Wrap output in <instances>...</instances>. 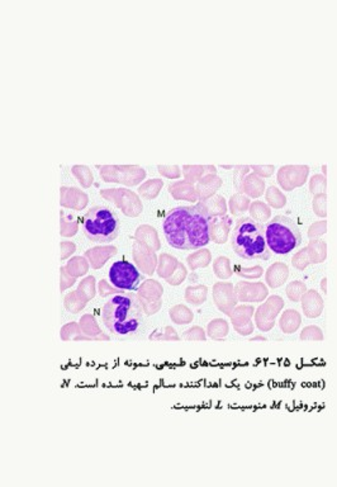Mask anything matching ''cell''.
Wrapping results in <instances>:
<instances>
[{
  "mask_svg": "<svg viewBox=\"0 0 337 487\" xmlns=\"http://www.w3.org/2000/svg\"><path fill=\"white\" fill-rule=\"evenodd\" d=\"M237 298L243 302H260L268 296V290L263 283L240 282L236 285Z\"/></svg>",
  "mask_w": 337,
  "mask_h": 487,
  "instance_id": "obj_9",
  "label": "cell"
},
{
  "mask_svg": "<svg viewBox=\"0 0 337 487\" xmlns=\"http://www.w3.org/2000/svg\"><path fill=\"white\" fill-rule=\"evenodd\" d=\"M83 230L95 243L113 241L120 234V220L113 211L106 206H96L85 213L81 220Z\"/></svg>",
  "mask_w": 337,
  "mask_h": 487,
  "instance_id": "obj_4",
  "label": "cell"
},
{
  "mask_svg": "<svg viewBox=\"0 0 337 487\" xmlns=\"http://www.w3.org/2000/svg\"><path fill=\"white\" fill-rule=\"evenodd\" d=\"M280 329L285 334H294L299 329V326L302 325V318L301 313L296 310H287L283 312L280 321Z\"/></svg>",
  "mask_w": 337,
  "mask_h": 487,
  "instance_id": "obj_13",
  "label": "cell"
},
{
  "mask_svg": "<svg viewBox=\"0 0 337 487\" xmlns=\"http://www.w3.org/2000/svg\"><path fill=\"white\" fill-rule=\"evenodd\" d=\"M101 318L115 335H134L143 324V311L138 298L132 293L117 295L101 309Z\"/></svg>",
  "mask_w": 337,
  "mask_h": 487,
  "instance_id": "obj_2",
  "label": "cell"
},
{
  "mask_svg": "<svg viewBox=\"0 0 337 487\" xmlns=\"http://www.w3.org/2000/svg\"><path fill=\"white\" fill-rule=\"evenodd\" d=\"M288 277H289V269L285 264H273L269 271H266V283L269 284L271 288H278L287 282Z\"/></svg>",
  "mask_w": 337,
  "mask_h": 487,
  "instance_id": "obj_12",
  "label": "cell"
},
{
  "mask_svg": "<svg viewBox=\"0 0 337 487\" xmlns=\"http://www.w3.org/2000/svg\"><path fill=\"white\" fill-rule=\"evenodd\" d=\"M302 310L307 318H317L324 311V298L316 290L306 292L302 297Z\"/></svg>",
  "mask_w": 337,
  "mask_h": 487,
  "instance_id": "obj_10",
  "label": "cell"
},
{
  "mask_svg": "<svg viewBox=\"0 0 337 487\" xmlns=\"http://www.w3.org/2000/svg\"><path fill=\"white\" fill-rule=\"evenodd\" d=\"M270 250L278 255H287L302 244V235L297 223L287 216L274 217L265 229Z\"/></svg>",
  "mask_w": 337,
  "mask_h": 487,
  "instance_id": "obj_5",
  "label": "cell"
},
{
  "mask_svg": "<svg viewBox=\"0 0 337 487\" xmlns=\"http://www.w3.org/2000/svg\"><path fill=\"white\" fill-rule=\"evenodd\" d=\"M293 267L298 271H303L310 264V255H308V249L304 248L302 250L298 251L297 254L292 259Z\"/></svg>",
  "mask_w": 337,
  "mask_h": 487,
  "instance_id": "obj_19",
  "label": "cell"
},
{
  "mask_svg": "<svg viewBox=\"0 0 337 487\" xmlns=\"http://www.w3.org/2000/svg\"><path fill=\"white\" fill-rule=\"evenodd\" d=\"M112 284L123 291H137L142 281V274L135 265L127 260L115 262L109 269Z\"/></svg>",
  "mask_w": 337,
  "mask_h": 487,
  "instance_id": "obj_6",
  "label": "cell"
},
{
  "mask_svg": "<svg viewBox=\"0 0 337 487\" xmlns=\"http://www.w3.org/2000/svg\"><path fill=\"white\" fill-rule=\"evenodd\" d=\"M306 292H307V285L301 281H294L287 287V296L293 302L301 301Z\"/></svg>",
  "mask_w": 337,
  "mask_h": 487,
  "instance_id": "obj_16",
  "label": "cell"
},
{
  "mask_svg": "<svg viewBox=\"0 0 337 487\" xmlns=\"http://www.w3.org/2000/svg\"><path fill=\"white\" fill-rule=\"evenodd\" d=\"M313 210H315L316 215H318V216H327V213H326V195L324 193H321V195L315 197Z\"/></svg>",
  "mask_w": 337,
  "mask_h": 487,
  "instance_id": "obj_22",
  "label": "cell"
},
{
  "mask_svg": "<svg viewBox=\"0 0 337 487\" xmlns=\"http://www.w3.org/2000/svg\"><path fill=\"white\" fill-rule=\"evenodd\" d=\"M302 340H312V341H322L324 340V332L318 327L317 325H310L304 327L301 332Z\"/></svg>",
  "mask_w": 337,
  "mask_h": 487,
  "instance_id": "obj_17",
  "label": "cell"
},
{
  "mask_svg": "<svg viewBox=\"0 0 337 487\" xmlns=\"http://www.w3.org/2000/svg\"><path fill=\"white\" fill-rule=\"evenodd\" d=\"M284 301L279 296H273L266 304H261L257 311V325L261 332H269L274 327V320L283 309Z\"/></svg>",
  "mask_w": 337,
  "mask_h": 487,
  "instance_id": "obj_7",
  "label": "cell"
},
{
  "mask_svg": "<svg viewBox=\"0 0 337 487\" xmlns=\"http://www.w3.org/2000/svg\"><path fill=\"white\" fill-rule=\"evenodd\" d=\"M168 243L179 250H194L210 241V213L206 203L168 211L162 223Z\"/></svg>",
  "mask_w": 337,
  "mask_h": 487,
  "instance_id": "obj_1",
  "label": "cell"
},
{
  "mask_svg": "<svg viewBox=\"0 0 337 487\" xmlns=\"http://www.w3.org/2000/svg\"><path fill=\"white\" fill-rule=\"evenodd\" d=\"M324 232H326V223L321 221V223H313L310 226V231H308V237L310 239H317V237H322Z\"/></svg>",
  "mask_w": 337,
  "mask_h": 487,
  "instance_id": "obj_23",
  "label": "cell"
},
{
  "mask_svg": "<svg viewBox=\"0 0 337 487\" xmlns=\"http://www.w3.org/2000/svg\"><path fill=\"white\" fill-rule=\"evenodd\" d=\"M213 298L217 307L224 312L226 315H231L232 310L237 302L236 291L231 283H217L213 288Z\"/></svg>",
  "mask_w": 337,
  "mask_h": 487,
  "instance_id": "obj_8",
  "label": "cell"
},
{
  "mask_svg": "<svg viewBox=\"0 0 337 487\" xmlns=\"http://www.w3.org/2000/svg\"><path fill=\"white\" fill-rule=\"evenodd\" d=\"M209 262H210V253L208 250H201L199 253H196V260L190 259V263H192L190 267H192V269L207 267Z\"/></svg>",
  "mask_w": 337,
  "mask_h": 487,
  "instance_id": "obj_21",
  "label": "cell"
},
{
  "mask_svg": "<svg viewBox=\"0 0 337 487\" xmlns=\"http://www.w3.org/2000/svg\"><path fill=\"white\" fill-rule=\"evenodd\" d=\"M232 248L238 257L248 260H268L271 257L263 225L250 217L237 221L232 234Z\"/></svg>",
  "mask_w": 337,
  "mask_h": 487,
  "instance_id": "obj_3",
  "label": "cell"
},
{
  "mask_svg": "<svg viewBox=\"0 0 337 487\" xmlns=\"http://www.w3.org/2000/svg\"><path fill=\"white\" fill-rule=\"evenodd\" d=\"M215 273L218 278L227 279L232 276V271L229 267V260L227 257H220L215 263Z\"/></svg>",
  "mask_w": 337,
  "mask_h": 487,
  "instance_id": "obj_18",
  "label": "cell"
},
{
  "mask_svg": "<svg viewBox=\"0 0 337 487\" xmlns=\"http://www.w3.org/2000/svg\"><path fill=\"white\" fill-rule=\"evenodd\" d=\"M252 313H254V307L251 306H240L234 313H231L235 330L240 332L241 335H249L254 330V326L251 324Z\"/></svg>",
  "mask_w": 337,
  "mask_h": 487,
  "instance_id": "obj_11",
  "label": "cell"
},
{
  "mask_svg": "<svg viewBox=\"0 0 337 487\" xmlns=\"http://www.w3.org/2000/svg\"><path fill=\"white\" fill-rule=\"evenodd\" d=\"M310 264L324 263L327 257V245L320 239H312L310 245L307 246Z\"/></svg>",
  "mask_w": 337,
  "mask_h": 487,
  "instance_id": "obj_14",
  "label": "cell"
},
{
  "mask_svg": "<svg viewBox=\"0 0 337 487\" xmlns=\"http://www.w3.org/2000/svg\"><path fill=\"white\" fill-rule=\"evenodd\" d=\"M229 334V324L222 320L217 318L208 325V335L212 339H222Z\"/></svg>",
  "mask_w": 337,
  "mask_h": 487,
  "instance_id": "obj_15",
  "label": "cell"
},
{
  "mask_svg": "<svg viewBox=\"0 0 337 487\" xmlns=\"http://www.w3.org/2000/svg\"><path fill=\"white\" fill-rule=\"evenodd\" d=\"M189 291L193 292V295L188 293V296H187L189 302L196 304V306L202 304L207 298V287H204V285H199L196 288L192 287V288H189Z\"/></svg>",
  "mask_w": 337,
  "mask_h": 487,
  "instance_id": "obj_20",
  "label": "cell"
},
{
  "mask_svg": "<svg viewBox=\"0 0 337 487\" xmlns=\"http://www.w3.org/2000/svg\"><path fill=\"white\" fill-rule=\"evenodd\" d=\"M237 271H238V276L248 278H259L261 277V274H263V269H261L260 267L254 268V269H251V271H246V269H240V268H238Z\"/></svg>",
  "mask_w": 337,
  "mask_h": 487,
  "instance_id": "obj_24",
  "label": "cell"
}]
</instances>
